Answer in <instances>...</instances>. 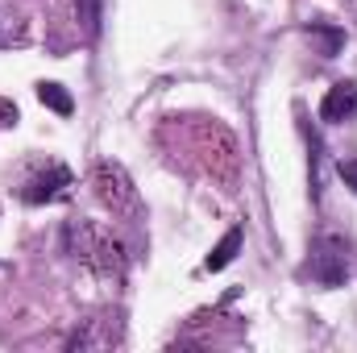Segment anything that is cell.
<instances>
[{
  "label": "cell",
  "mask_w": 357,
  "mask_h": 353,
  "mask_svg": "<svg viewBox=\"0 0 357 353\" xmlns=\"http://www.w3.org/2000/svg\"><path fill=\"white\" fill-rule=\"evenodd\" d=\"M96 195L104 200V208H112V216H137L142 200H137V187L133 179L125 175L121 163H96Z\"/></svg>",
  "instance_id": "1"
},
{
  "label": "cell",
  "mask_w": 357,
  "mask_h": 353,
  "mask_svg": "<svg viewBox=\"0 0 357 353\" xmlns=\"http://www.w3.org/2000/svg\"><path fill=\"white\" fill-rule=\"evenodd\" d=\"M307 274L320 283V287H345L349 278V254L337 237H324L312 246V258H307Z\"/></svg>",
  "instance_id": "2"
},
{
  "label": "cell",
  "mask_w": 357,
  "mask_h": 353,
  "mask_svg": "<svg viewBox=\"0 0 357 353\" xmlns=\"http://www.w3.org/2000/svg\"><path fill=\"white\" fill-rule=\"evenodd\" d=\"M67 187H71V171L54 163V167H46L42 175L25 179V187H21V200H25V204H50V200H59Z\"/></svg>",
  "instance_id": "3"
},
{
  "label": "cell",
  "mask_w": 357,
  "mask_h": 353,
  "mask_svg": "<svg viewBox=\"0 0 357 353\" xmlns=\"http://www.w3.org/2000/svg\"><path fill=\"white\" fill-rule=\"evenodd\" d=\"M320 117H324L328 125H345V121H354L357 117V84H337V88L324 91V100H320Z\"/></svg>",
  "instance_id": "4"
},
{
  "label": "cell",
  "mask_w": 357,
  "mask_h": 353,
  "mask_svg": "<svg viewBox=\"0 0 357 353\" xmlns=\"http://www.w3.org/2000/svg\"><path fill=\"white\" fill-rule=\"evenodd\" d=\"M307 33L320 42V54H324V59L341 54V46H345V29H341V25H333V21H312V25H307Z\"/></svg>",
  "instance_id": "5"
},
{
  "label": "cell",
  "mask_w": 357,
  "mask_h": 353,
  "mask_svg": "<svg viewBox=\"0 0 357 353\" xmlns=\"http://www.w3.org/2000/svg\"><path fill=\"white\" fill-rule=\"evenodd\" d=\"M241 241H245V233H241V229H229V233L220 237V246H216V250H212V254L204 258V266H208V270H225V266L237 258Z\"/></svg>",
  "instance_id": "6"
},
{
  "label": "cell",
  "mask_w": 357,
  "mask_h": 353,
  "mask_svg": "<svg viewBox=\"0 0 357 353\" xmlns=\"http://www.w3.org/2000/svg\"><path fill=\"white\" fill-rule=\"evenodd\" d=\"M38 100L50 112H59V117H71L75 112V100H71V91L63 88V84H38Z\"/></svg>",
  "instance_id": "7"
},
{
  "label": "cell",
  "mask_w": 357,
  "mask_h": 353,
  "mask_svg": "<svg viewBox=\"0 0 357 353\" xmlns=\"http://www.w3.org/2000/svg\"><path fill=\"white\" fill-rule=\"evenodd\" d=\"M337 171H341V179H345V187H354V191H357V158H349V163H341Z\"/></svg>",
  "instance_id": "8"
}]
</instances>
